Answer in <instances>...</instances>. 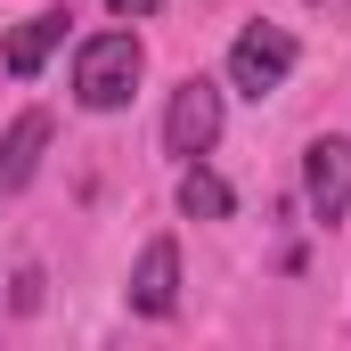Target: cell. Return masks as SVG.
<instances>
[{
    "mask_svg": "<svg viewBox=\"0 0 351 351\" xmlns=\"http://www.w3.org/2000/svg\"><path fill=\"white\" fill-rule=\"evenodd\" d=\"M147 74V49H139V33H90L82 49H74V98H82L90 114H114V106H131V90Z\"/></svg>",
    "mask_w": 351,
    "mask_h": 351,
    "instance_id": "6da1fadb",
    "label": "cell"
},
{
    "mask_svg": "<svg viewBox=\"0 0 351 351\" xmlns=\"http://www.w3.org/2000/svg\"><path fill=\"white\" fill-rule=\"evenodd\" d=\"M294 33L286 25H245L237 41H229V90H245V98H269V90H286L294 74Z\"/></svg>",
    "mask_w": 351,
    "mask_h": 351,
    "instance_id": "7a4b0ae2",
    "label": "cell"
},
{
    "mask_svg": "<svg viewBox=\"0 0 351 351\" xmlns=\"http://www.w3.org/2000/svg\"><path fill=\"white\" fill-rule=\"evenodd\" d=\"M213 139H221V82L188 74L172 90V106H164V147L180 164H196V156H213Z\"/></svg>",
    "mask_w": 351,
    "mask_h": 351,
    "instance_id": "3957f363",
    "label": "cell"
},
{
    "mask_svg": "<svg viewBox=\"0 0 351 351\" xmlns=\"http://www.w3.org/2000/svg\"><path fill=\"white\" fill-rule=\"evenodd\" d=\"M302 196H311L319 221L351 213V139H311L302 147Z\"/></svg>",
    "mask_w": 351,
    "mask_h": 351,
    "instance_id": "277c9868",
    "label": "cell"
},
{
    "mask_svg": "<svg viewBox=\"0 0 351 351\" xmlns=\"http://www.w3.org/2000/svg\"><path fill=\"white\" fill-rule=\"evenodd\" d=\"M131 311L139 319H172L180 311V245L172 237H147V254L131 269Z\"/></svg>",
    "mask_w": 351,
    "mask_h": 351,
    "instance_id": "5b68a950",
    "label": "cell"
},
{
    "mask_svg": "<svg viewBox=\"0 0 351 351\" xmlns=\"http://www.w3.org/2000/svg\"><path fill=\"white\" fill-rule=\"evenodd\" d=\"M66 8H41V16H25V25H8V41H0V66L16 74V82H33L49 58H58V41H66Z\"/></svg>",
    "mask_w": 351,
    "mask_h": 351,
    "instance_id": "8992f818",
    "label": "cell"
},
{
    "mask_svg": "<svg viewBox=\"0 0 351 351\" xmlns=\"http://www.w3.org/2000/svg\"><path fill=\"white\" fill-rule=\"evenodd\" d=\"M41 147H49V114L25 106V114L8 123V139H0V188H25V180L41 172Z\"/></svg>",
    "mask_w": 351,
    "mask_h": 351,
    "instance_id": "52a82bcc",
    "label": "cell"
},
{
    "mask_svg": "<svg viewBox=\"0 0 351 351\" xmlns=\"http://www.w3.org/2000/svg\"><path fill=\"white\" fill-rule=\"evenodd\" d=\"M229 204H237V196H229L221 172H204V164L180 172V213H188V221H229Z\"/></svg>",
    "mask_w": 351,
    "mask_h": 351,
    "instance_id": "ba28073f",
    "label": "cell"
},
{
    "mask_svg": "<svg viewBox=\"0 0 351 351\" xmlns=\"http://www.w3.org/2000/svg\"><path fill=\"white\" fill-rule=\"evenodd\" d=\"M106 8H114V16H123V25H139V16H156V8H164V0H106Z\"/></svg>",
    "mask_w": 351,
    "mask_h": 351,
    "instance_id": "9c48e42d",
    "label": "cell"
}]
</instances>
